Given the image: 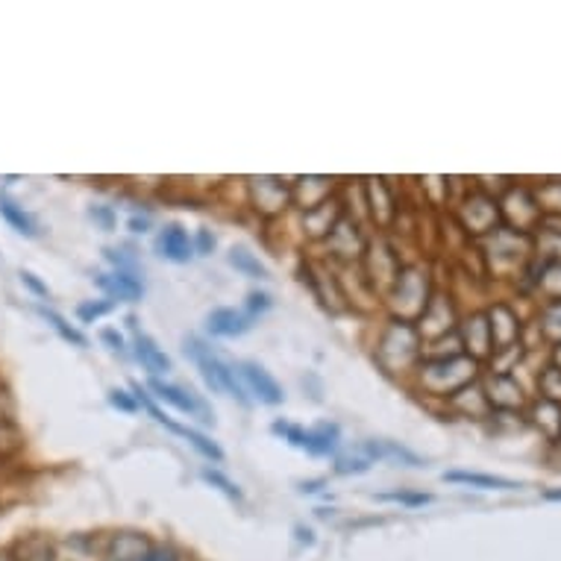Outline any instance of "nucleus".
I'll use <instances>...</instances> for the list:
<instances>
[{
	"label": "nucleus",
	"mask_w": 561,
	"mask_h": 561,
	"mask_svg": "<svg viewBox=\"0 0 561 561\" xmlns=\"http://www.w3.org/2000/svg\"><path fill=\"white\" fill-rule=\"evenodd\" d=\"M370 356L386 377L408 386L424 358V339L415 324L386 315V320L377 327L374 344H370Z\"/></svg>",
	"instance_id": "obj_1"
},
{
	"label": "nucleus",
	"mask_w": 561,
	"mask_h": 561,
	"mask_svg": "<svg viewBox=\"0 0 561 561\" xmlns=\"http://www.w3.org/2000/svg\"><path fill=\"white\" fill-rule=\"evenodd\" d=\"M479 362H474L465 353L455 356H438V358H420L415 377L408 382V388H415L417 394H424L429 400H450L455 391H462L465 386L476 382L483 377L479 374Z\"/></svg>",
	"instance_id": "obj_2"
},
{
	"label": "nucleus",
	"mask_w": 561,
	"mask_h": 561,
	"mask_svg": "<svg viewBox=\"0 0 561 561\" xmlns=\"http://www.w3.org/2000/svg\"><path fill=\"white\" fill-rule=\"evenodd\" d=\"M183 353L185 358H192V365L197 368V374L204 379V386L209 388L212 394H223V398L235 400V403L244 408L253 406L251 394L244 391V382L242 377H239L235 362L223 358L221 353L212 347V341H206L204 336H185Z\"/></svg>",
	"instance_id": "obj_3"
},
{
	"label": "nucleus",
	"mask_w": 561,
	"mask_h": 561,
	"mask_svg": "<svg viewBox=\"0 0 561 561\" xmlns=\"http://www.w3.org/2000/svg\"><path fill=\"white\" fill-rule=\"evenodd\" d=\"M436 277L424 261H406L391 282V289L382 294V309L388 318L417 324L424 309L436 294Z\"/></svg>",
	"instance_id": "obj_4"
},
{
	"label": "nucleus",
	"mask_w": 561,
	"mask_h": 561,
	"mask_svg": "<svg viewBox=\"0 0 561 561\" xmlns=\"http://www.w3.org/2000/svg\"><path fill=\"white\" fill-rule=\"evenodd\" d=\"M403 265H406V259L400 256V247L394 244L391 235L370 233L365 256H362V261H358V271H362V277L368 280L370 289L377 291L379 301H382V294L391 289V282H394V277H398Z\"/></svg>",
	"instance_id": "obj_5"
},
{
	"label": "nucleus",
	"mask_w": 561,
	"mask_h": 561,
	"mask_svg": "<svg viewBox=\"0 0 561 561\" xmlns=\"http://www.w3.org/2000/svg\"><path fill=\"white\" fill-rule=\"evenodd\" d=\"M455 218H459V227H462L467 235H474V239H485V235H491L493 230L503 227L500 200L491 197L488 192H483V188H474V192H467L465 197L459 200V206H455Z\"/></svg>",
	"instance_id": "obj_6"
},
{
	"label": "nucleus",
	"mask_w": 561,
	"mask_h": 561,
	"mask_svg": "<svg viewBox=\"0 0 561 561\" xmlns=\"http://www.w3.org/2000/svg\"><path fill=\"white\" fill-rule=\"evenodd\" d=\"M145 388L154 394V400L159 406H171L174 412L185 417H194L200 420L204 426L215 424V412L212 406L206 403V398H200L197 391L192 388L180 386V382H171V379H159V377H147Z\"/></svg>",
	"instance_id": "obj_7"
},
{
	"label": "nucleus",
	"mask_w": 561,
	"mask_h": 561,
	"mask_svg": "<svg viewBox=\"0 0 561 561\" xmlns=\"http://www.w3.org/2000/svg\"><path fill=\"white\" fill-rule=\"evenodd\" d=\"M370 230H365L362 223H356L353 218L341 212V218L332 227V233L324 239V251L329 256V265L336 268H350V265H358L362 256H365V247H368Z\"/></svg>",
	"instance_id": "obj_8"
},
{
	"label": "nucleus",
	"mask_w": 561,
	"mask_h": 561,
	"mask_svg": "<svg viewBox=\"0 0 561 561\" xmlns=\"http://www.w3.org/2000/svg\"><path fill=\"white\" fill-rule=\"evenodd\" d=\"M247 204L259 218H282L291 206V183L282 176H247Z\"/></svg>",
	"instance_id": "obj_9"
},
{
	"label": "nucleus",
	"mask_w": 561,
	"mask_h": 561,
	"mask_svg": "<svg viewBox=\"0 0 561 561\" xmlns=\"http://www.w3.org/2000/svg\"><path fill=\"white\" fill-rule=\"evenodd\" d=\"M459 320H462V315L455 309L453 291L436 289L432 301H429V306H426L415 327L426 344V341H438L444 339V336H453L455 329H459Z\"/></svg>",
	"instance_id": "obj_10"
},
{
	"label": "nucleus",
	"mask_w": 561,
	"mask_h": 561,
	"mask_svg": "<svg viewBox=\"0 0 561 561\" xmlns=\"http://www.w3.org/2000/svg\"><path fill=\"white\" fill-rule=\"evenodd\" d=\"M235 368H239L244 391L251 394L253 403H259V406H271V408L285 403V391H282L280 379L273 377L271 370L265 368L261 362H256V358H242V362H235Z\"/></svg>",
	"instance_id": "obj_11"
},
{
	"label": "nucleus",
	"mask_w": 561,
	"mask_h": 561,
	"mask_svg": "<svg viewBox=\"0 0 561 561\" xmlns=\"http://www.w3.org/2000/svg\"><path fill=\"white\" fill-rule=\"evenodd\" d=\"M154 253L168 265H188L194 261V244L188 227L180 221H164L154 235Z\"/></svg>",
	"instance_id": "obj_12"
},
{
	"label": "nucleus",
	"mask_w": 561,
	"mask_h": 561,
	"mask_svg": "<svg viewBox=\"0 0 561 561\" xmlns=\"http://www.w3.org/2000/svg\"><path fill=\"white\" fill-rule=\"evenodd\" d=\"M479 382H483L491 415H497V412H517V408L529 406V398L523 394L521 382H517L514 374H485Z\"/></svg>",
	"instance_id": "obj_13"
},
{
	"label": "nucleus",
	"mask_w": 561,
	"mask_h": 561,
	"mask_svg": "<svg viewBox=\"0 0 561 561\" xmlns=\"http://www.w3.org/2000/svg\"><path fill=\"white\" fill-rule=\"evenodd\" d=\"M485 318H488V329H491L493 353L521 347L523 327H521V318H517V312L512 309V303L497 301L491 309H485Z\"/></svg>",
	"instance_id": "obj_14"
},
{
	"label": "nucleus",
	"mask_w": 561,
	"mask_h": 561,
	"mask_svg": "<svg viewBox=\"0 0 561 561\" xmlns=\"http://www.w3.org/2000/svg\"><path fill=\"white\" fill-rule=\"evenodd\" d=\"M130 356L136 358L138 365L147 370V377H159V379H168V374L174 370V358L168 356L162 347H159V341L145 332V329H138L130 336Z\"/></svg>",
	"instance_id": "obj_15"
},
{
	"label": "nucleus",
	"mask_w": 561,
	"mask_h": 561,
	"mask_svg": "<svg viewBox=\"0 0 561 561\" xmlns=\"http://www.w3.org/2000/svg\"><path fill=\"white\" fill-rule=\"evenodd\" d=\"M459 339H462L465 356H471L474 362L483 365V362L491 358V329H488V318H485L483 309L462 315V320H459Z\"/></svg>",
	"instance_id": "obj_16"
},
{
	"label": "nucleus",
	"mask_w": 561,
	"mask_h": 561,
	"mask_svg": "<svg viewBox=\"0 0 561 561\" xmlns=\"http://www.w3.org/2000/svg\"><path fill=\"white\" fill-rule=\"evenodd\" d=\"M259 320H253L244 309H233V306H218L206 315V336L212 339H244L247 332H253Z\"/></svg>",
	"instance_id": "obj_17"
},
{
	"label": "nucleus",
	"mask_w": 561,
	"mask_h": 561,
	"mask_svg": "<svg viewBox=\"0 0 561 561\" xmlns=\"http://www.w3.org/2000/svg\"><path fill=\"white\" fill-rule=\"evenodd\" d=\"M103 297L112 303H142L145 297V277L124 271H100L92 277Z\"/></svg>",
	"instance_id": "obj_18"
},
{
	"label": "nucleus",
	"mask_w": 561,
	"mask_h": 561,
	"mask_svg": "<svg viewBox=\"0 0 561 561\" xmlns=\"http://www.w3.org/2000/svg\"><path fill=\"white\" fill-rule=\"evenodd\" d=\"M332 197H339V180H332V176H301L291 183V204L297 212L315 209Z\"/></svg>",
	"instance_id": "obj_19"
},
{
	"label": "nucleus",
	"mask_w": 561,
	"mask_h": 561,
	"mask_svg": "<svg viewBox=\"0 0 561 561\" xmlns=\"http://www.w3.org/2000/svg\"><path fill=\"white\" fill-rule=\"evenodd\" d=\"M358 455H365L370 465L374 462H400V465L406 467H426V462L415 450H408L406 444H400V441H388V438H368V441H362L356 450Z\"/></svg>",
	"instance_id": "obj_20"
},
{
	"label": "nucleus",
	"mask_w": 561,
	"mask_h": 561,
	"mask_svg": "<svg viewBox=\"0 0 561 561\" xmlns=\"http://www.w3.org/2000/svg\"><path fill=\"white\" fill-rule=\"evenodd\" d=\"M341 447V426L336 420H318V424L306 426L303 432V453H309L312 459H336Z\"/></svg>",
	"instance_id": "obj_21"
},
{
	"label": "nucleus",
	"mask_w": 561,
	"mask_h": 561,
	"mask_svg": "<svg viewBox=\"0 0 561 561\" xmlns=\"http://www.w3.org/2000/svg\"><path fill=\"white\" fill-rule=\"evenodd\" d=\"M154 541L145 533H115L103 544V561H136L142 559Z\"/></svg>",
	"instance_id": "obj_22"
},
{
	"label": "nucleus",
	"mask_w": 561,
	"mask_h": 561,
	"mask_svg": "<svg viewBox=\"0 0 561 561\" xmlns=\"http://www.w3.org/2000/svg\"><path fill=\"white\" fill-rule=\"evenodd\" d=\"M0 218L10 223L15 233L24 235V239H39L41 235V223L36 221V215L27 212L15 197H12L10 192H3V188H0Z\"/></svg>",
	"instance_id": "obj_23"
},
{
	"label": "nucleus",
	"mask_w": 561,
	"mask_h": 561,
	"mask_svg": "<svg viewBox=\"0 0 561 561\" xmlns=\"http://www.w3.org/2000/svg\"><path fill=\"white\" fill-rule=\"evenodd\" d=\"M227 265H230L239 277H244V280H253V282L271 280V268H268V265H265V261H261L259 256L247 247V244H233V247L227 251Z\"/></svg>",
	"instance_id": "obj_24"
},
{
	"label": "nucleus",
	"mask_w": 561,
	"mask_h": 561,
	"mask_svg": "<svg viewBox=\"0 0 561 561\" xmlns=\"http://www.w3.org/2000/svg\"><path fill=\"white\" fill-rule=\"evenodd\" d=\"M441 479L450 485H467V488H479V491H517L521 483L505 479V476L493 474H476V471H444Z\"/></svg>",
	"instance_id": "obj_25"
},
{
	"label": "nucleus",
	"mask_w": 561,
	"mask_h": 561,
	"mask_svg": "<svg viewBox=\"0 0 561 561\" xmlns=\"http://www.w3.org/2000/svg\"><path fill=\"white\" fill-rule=\"evenodd\" d=\"M180 438H183V441H188V447H192L194 453L204 455L209 465H215V467L223 465V459H227V455H223L221 444L206 436L204 429H197V426L183 424V429H180Z\"/></svg>",
	"instance_id": "obj_26"
},
{
	"label": "nucleus",
	"mask_w": 561,
	"mask_h": 561,
	"mask_svg": "<svg viewBox=\"0 0 561 561\" xmlns=\"http://www.w3.org/2000/svg\"><path fill=\"white\" fill-rule=\"evenodd\" d=\"M36 312H39L41 318L48 320L50 327H53V332H57L59 339L62 341H69L71 347H80V350H86L88 347V339L80 332V327H74L65 315H59L57 309H50V306H45V303H39L36 306Z\"/></svg>",
	"instance_id": "obj_27"
},
{
	"label": "nucleus",
	"mask_w": 561,
	"mask_h": 561,
	"mask_svg": "<svg viewBox=\"0 0 561 561\" xmlns=\"http://www.w3.org/2000/svg\"><path fill=\"white\" fill-rule=\"evenodd\" d=\"M103 261H107L112 271L136 273L142 277L145 273V265H142V256L133 244H118V247H103Z\"/></svg>",
	"instance_id": "obj_28"
},
{
	"label": "nucleus",
	"mask_w": 561,
	"mask_h": 561,
	"mask_svg": "<svg viewBox=\"0 0 561 561\" xmlns=\"http://www.w3.org/2000/svg\"><path fill=\"white\" fill-rule=\"evenodd\" d=\"M200 479H204L209 488H215L218 493H223L230 503H244V491H242V485L235 483V479H230V476L223 474L221 467H215V465H204L200 467Z\"/></svg>",
	"instance_id": "obj_29"
},
{
	"label": "nucleus",
	"mask_w": 561,
	"mask_h": 561,
	"mask_svg": "<svg viewBox=\"0 0 561 561\" xmlns=\"http://www.w3.org/2000/svg\"><path fill=\"white\" fill-rule=\"evenodd\" d=\"M538 329H541V339L552 341V347L561 344V297L544 303L541 315H538Z\"/></svg>",
	"instance_id": "obj_30"
},
{
	"label": "nucleus",
	"mask_w": 561,
	"mask_h": 561,
	"mask_svg": "<svg viewBox=\"0 0 561 561\" xmlns=\"http://www.w3.org/2000/svg\"><path fill=\"white\" fill-rule=\"evenodd\" d=\"M377 503H398L406 505V509H420V505H429L436 497L426 491H412V488H400V491H379L374 493Z\"/></svg>",
	"instance_id": "obj_31"
},
{
	"label": "nucleus",
	"mask_w": 561,
	"mask_h": 561,
	"mask_svg": "<svg viewBox=\"0 0 561 561\" xmlns=\"http://www.w3.org/2000/svg\"><path fill=\"white\" fill-rule=\"evenodd\" d=\"M115 309H118V303L107 301V297H97V301H83L77 306V320L83 324V327H88V324H97L100 318L112 315Z\"/></svg>",
	"instance_id": "obj_32"
},
{
	"label": "nucleus",
	"mask_w": 561,
	"mask_h": 561,
	"mask_svg": "<svg viewBox=\"0 0 561 561\" xmlns=\"http://www.w3.org/2000/svg\"><path fill=\"white\" fill-rule=\"evenodd\" d=\"M538 398L550 400V403H559L561 406V370L556 368L552 362L538 374Z\"/></svg>",
	"instance_id": "obj_33"
},
{
	"label": "nucleus",
	"mask_w": 561,
	"mask_h": 561,
	"mask_svg": "<svg viewBox=\"0 0 561 561\" xmlns=\"http://www.w3.org/2000/svg\"><path fill=\"white\" fill-rule=\"evenodd\" d=\"M370 462L365 459V455H358V453H347V455H336L332 459V474L336 476H362V474H368L370 471Z\"/></svg>",
	"instance_id": "obj_34"
},
{
	"label": "nucleus",
	"mask_w": 561,
	"mask_h": 561,
	"mask_svg": "<svg viewBox=\"0 0 561 561\" xmlns=\"http://www.w3.org/2000/svg\"><path fill=\"white\" fill-rule=\"evenodd\" d=\"M242 309L251 315L253 320H259L261 315H268L273 309V294L265 289H251L244 294V303Z\"/></svg>",
	"instance_id": "obj_35"
},
{
	"label": "nucleus",
	"mask_w": 561,
	"mask_h": 561,
	"mask_svg": "<svg viewBox=\"0 0 561 561\" xmlns=\"http://www.w3.org/2000/svg\"><path fill=\"white\" fill-rule=\"evenodd\" d=\"M100 344L118 358L130 356V339L118 327H103L100 329Z\"/></svg>",
	"instance_id": "obj_36"
},
{
	"label": "nucleus",
	"mask_w": 561,
	"mask_h": 561,
	"mask_svg": "<svg viewBox=\"0 0 561 561\" xmlns=\"http://www.w3.org/2000/svg\"><path fill=\"white\" fill-rule=\"evenodd\" d=\"M88 218L100 227L103 233H115L118 230V209L109 204H92L88 206Z\"/></svg>",
	"instance_id": "obj_37"
},
{
	"label": "nucleus",
	"mask_w": 561,
	"mask_h": 561,
	"mask_svg": "<svg viewBox=\"0 0 561 561\" xmlns=\"http://www.w3.org/2000/svg\"><path fill=\"white\" fill-rule=\"evenodd\" d=\"M107 403L112 408H118V412H124V415H138V412H142L130 388H109Z\"/></svg>",
	"instance_id": "obj_38"
},
{
	"label": "nucleus",
	"mask_w": 561,
	"mask_h": 561,
	"mask_svg": "<svg viewBox=\"0 0 561 561\" xmlns=\"http://www.w3.org/2000/svg\"><path fill=\"white\" fill-rule=\"evenodd\" d=\"M192 244H194V256L209 259V256L218 251V235H215L209 227H197V230L192 233Z\"/></svg>",
	"instance_id": "obj_39"
},
{
	"label": "nucleus",
	"mask_w": 561,
	"mask_h": 561,
	"mask_svg": "<svg viewBox=\"0 0 561 561\" xmlns=\"http://www.w3.org/2000/svg\"><path fill=\"white\" fill-rule=\"evenodd\" d=\"M136 561H183V552L176 550L174 544H156L154 547L142 556V559Z\"/></svg>",
	"instance_id": "obj_40"
},
{
	"label": "nucleus",
	"mask_w": 561,
	"mask_h": 561,
	"mask_svg": "<svg viewBox=\"0 0 561 561\" xmlns=\"http://www.w3.org/2000/svg\"><path fill=\"white\" fill-rule=\"evenodd\" d=\"M130 235H150L154 233V215L150 212H133L124 223Z\"/></svg>",
	"instance_id": "obj_41"
},
{
	"label": "nucleus",
	"mask_w": 561,
	"mask_h": 561,
	"mask_svg": "<svg viewBox=\"0 0 561 561\" xmlns=\"http://www.w3.org/2000/svg\"><path fill=\"white\" fill-rule=\"evenodd\" d=\"M19 277H21V285H24V289H27L29 294H36L39 301H50V289H48V285H45V282L39 280V277H36V273H33V271H21Z\"/></svg>",
	"instance_id": "obj_42"
},
{
	"label": "nucleus",
	"mask_w": 561,
	"mask_h": 561,
	"mask_svg": "<svg viewBox=\"0 0 561 561\" xmlns=\"http://www.w3.org/2000/svg\"><path fill=\"white\" fill-rule=\"evenodd\" d=\"M327 485H329L327 476H320V479H306V483H297V491L306 493V497H312V493L324 491Z\"/></svg>",
	"instance_id": "obj_43"
},
{
	"label": "nucleus",
	"mask_w": 561,
	"mask_h": 561,
	"mask_svg": "<svg viewBox=\"0 0 561 561\" xmlns=\"http://www.w3.org/2000/svg\"><path fill=\"white\" fill-rule=\"evenodd\" d=\"M294 538H297L301 544H306V547H312V544H315V533H312L309 526H303V523H297V526H294Z\"/></svg>",
	"instance_id": "obj_44"
},
{
	"label": "nucleus",
	"mask_w": 561,
	"mask_h": 561,
	"mask_svg": "<svg viewBox=\"0 0 561 561\" xmlns=\"http://www.w3.org/2000/svg\"><path fill=\"white\" fill-rule=\"evenodd\" d=\"M552 365L561 370V344H556V347H552Z\"/></svg>",
	"instance_id": "obj_45"
},
{
	"label": "nucleus",
	"mask_w": 561,
	"mask_h": 561,
	"mask_svg": "<svg viewBox=\"0 0 561 561\" xmlns=\"http://www.w3.org/2000/svg\"><path fill=\"white\" fill-rule=\"evenodd\" d=\"M0 561H19V559H15V552H12V547H7V550H0Z\"/></svg>",
	"instance_id": "obj_46"
},
{
	"label": "nucleus",
	"mask_w": 561,
	"mask_h": 561,
	"mask_svg": "<svg viewBox=\"0 0 561 561\" xmlns=\"http://www.w3.org/2000/svg\"><path fill=\"white\" fill-rule=\"evenodd\" d=\"M544 500H561V491H550V493H544Z\"/></svg>",
	"instance_id": "obj_47"
},
{
	"label": "nucleus",
	"mask_w": 561,
	"mask_h": 561,
	"mask_svg": "<svg viewBox=\"0 0 561 561\" xmlns=\"http://www.w3.org/2000/svg\"><path fill=\"white\" fill-rule=\"evenodd\" d=\"M559 441H561V436H559Z\"/></svg>",
	"instance_id": "obj_48"
},
{
	"label": "nucleus",
	"mask_w": 561,
	"mask_h": 561,
	"mask_svg": "<svg viewBox=\"0 0 561 561\" xmlns=\"http://www.w3.org/2000/svg\"><path fill=\"white\" fill-rule=\"evenodd\" d=\"M183 561H185V559H183Z\"/></svg>",
	"instance_id": "obj_49"
}]
</instances>
